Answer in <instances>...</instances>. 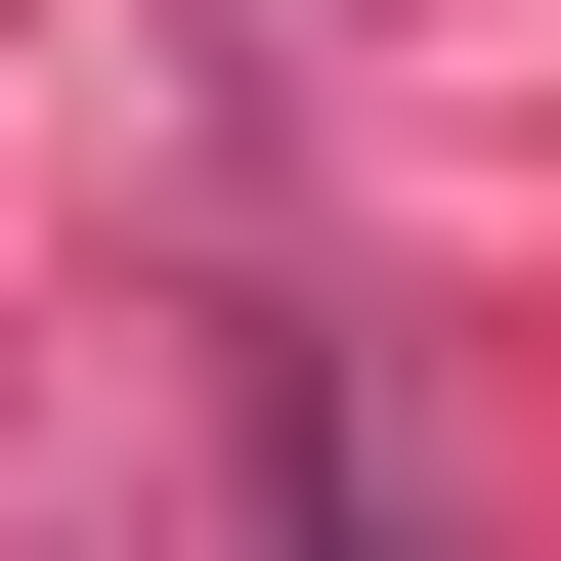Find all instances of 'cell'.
I'll return each mask as SVG.
<instances>
[{
	"label": "cell",
	"instance_id": "6da1fadb",
	"mask_svg": "<svg viewBox=\"0 0 561 561\" xmlns=\"http://www.w3.org/2000/svg\"><path fill=\"white\" fill-rule=\"evenodd\" d=\"M260 561H432V518H389V432H346V346H260Z\"/></svg>",
	"mask_w": 561,
	"mask_h": 561
}]
</instances>
